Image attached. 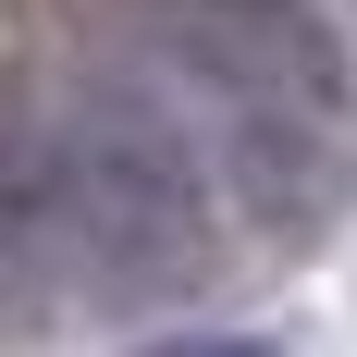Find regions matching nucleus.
Listing matches in <instances>:
<instances>
[{
    "label": "nucleus",
    "instance_id": "f257e3e1",
    "mask_svg": "<svg viewBox=\"0 0 357 357\" xmlns=\"http://www.w3.org/2000/svg\"><path fill=\"white\" fill-rule=\"evenodd\" d=\"M62 197L74 247L62 271L99 308H173L210 271V185L185 148V111H160L148 86H86L62 123Z\"/></svg>",
    "mask_w": 357,
    "mask_h": 357
},
{
    "label": "nucleus",
    "instance_id": "f03ea898",
    "mask_svg": "<svg viewBox=\"0 0 357 357\" xmlns=\"http://www.w3.org/2000/svg\"><path fill=\"white\" fill-rule=\"evenodd\" d=\"M136 357H271L259 333H185V345H136Z\"/></svg>",
    "mask_w": 357,
    "mask_h": 357
}]
</instances>
